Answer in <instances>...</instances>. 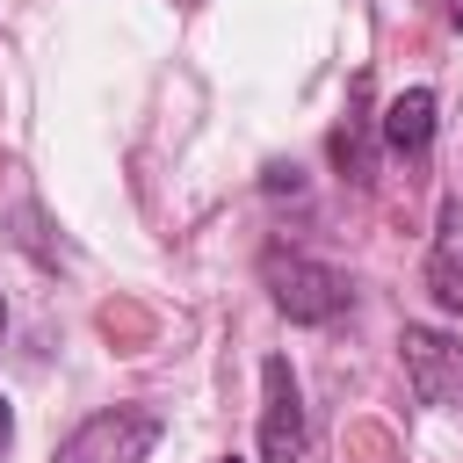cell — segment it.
I'll return each instance as SVG.
<instances>
[{
	"mask_svg": "<svg viewBox=\"0 0 463 463\" xmlns=\"http://www.w3.org/2000/svg\"><path fill=\"white\" fill-rule=\"evenodd\" d=\"M159 434H166V420L152 405H109L58 441V463H145L159 449Z\"/></svg>",
	"mask_w": 463,
	"mask_h": 463,
	"instance_id": "obj_2",
	"label": "cell"
},
{
	"mask_svg": "<svg viewBox=\"0 0 463 463\" xmlns=\"http://www.w3.org/2000/svg\"><path fill=\"white\" fill-rule=\"evenodd\" d=\"M181 7H195V0H181Z\"/></svg>",
	"mask_w": 463,
	"mask_h": 463,
	"instance_id": "obj_10",
	"label": "cell"
},
{
	"mask_svg": "<svg viewBox=\"0 0 463 463\" xmlns=\"http://www.w3.org/2000/svg\"><path fill=\"white\" fill-rule=\"evenodd\" d=\"M427 297L449 311V318H463V203L449 195L441 203V217H434V246H427Z\"/></svg>",
	"mask_w": 463,
	"mask_h": 463,
	"instance_id": "obj_5",
	"label": "cell"
},
{
	"mask_svg": "<svg viewBox=\"0 0 463 463\" xmlns=\"http://www.w3.org/2000/svg\"><path fill=\"white\" fill-rule=\"evenodd\" d=\"M304 449H311V427H304L297 369L268 354L260 362V463H304Z\"/></svg>",
	"mask_w": 463,
	"mask_h": 463,
	"instance_id": "obj_3",
	"label": "cell"
},
{
	"mask_svg": "<svg viewBox=\"0 0 463 463\" xmlns=\"http://www.w3.org/2000/svg\"><path fill=\"white\" fill-rule=\"evenodd\" d=\"M260 282H268L275 311L297 318V326H326V318H340L354 304V282L333 260H311V253H289V246H268L260 253Z\"/></svg>",
	"mask_w": 463,
	"mask_h": 463,
	"instance_id": "obj_1",
	"label": "cell"
},
{
	"mask_svg": "<svg viewBox=\"0 0 463 463\" xmlns=\"http://www.w3.org/2000/svg\"><path fill=\"white\" fill-rule=\"evenodd\" d=\"M14 441V412H7V398H0V449Z\"/></svg>",
	"mask_w": 463,
	"mask_h": 463,
	"instance_id": "obj_7",
	"label": "cell"
},
{
	"mask_svg": "<svg viewBox=\"0 0 463 463\" xmlns=\"http://www.w3.org/2000/svg\"><path fill=\"white\" fill-rule=\"evenodd\" d=\"M398 347H405V376H412L420 405H463V347H456L449 333H434V326H405Z\"/></svg>",
	"mask_w": 463,
	"mask_h": 463,
	"instance_id": "obj_4",
	"label": "cell"
},
{
	"mask_svg": "<svg viewBox=\"0 0 463 463\" xmlns=\"http://www.w3.org/2000/svg\"><path fill=\"white\" fill-rule=\"evenodd\" d=\"M224 463H239V456H224Z\"/></svg>",
	"mask_w": 463,
	"mask_h": 463,
	"instance_id": "obj_9",
	"label": "cell"
},
{
	"mask_svg": "<svg viewBox=\"0 0 463 463\" xmlns=\"http://www.w3.org/2000/svg\"><path fill=\"white\" fill-rule=\"evenodd\" d=\"M376 130H383V145H391L398 159H420V152L434 145V87H405V94H391L383 116H376Z\"/></svg>",
	"mask_w": 463,
	"mask_h": 463,
	"instance_id": "obj_6",
	"label": "cell"
},
{
	"mask_svg": "<svg viewBox=\"0 0 463 463\" xmlns=\"http://www.w3.org/2000/svg\"><path fill=\"white\" fill-rule=\"evenodd\" d=\"M0 333H7V304H0Z\"/></svg>",
	"mask_w": 463,
	"mask_h": 463,
	"instance_id": "obj_8",
	"label": "cell"
}]
</instances>
